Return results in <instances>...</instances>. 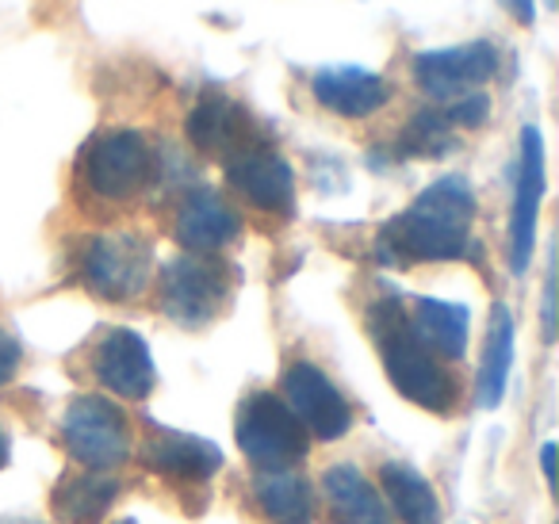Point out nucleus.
Instances as JSON below:
<instances>
[{
    "label": "nucleus",
    "instance_id": "nucleus-1",
    "mask_svg": "<svg viewBox=\"0 0 559 524\" xmlns=\"http://www.w3.org/2000/svg\"><path fill=\"white\" fill-rule=\"evenodd\" d=\"M475 223V192L464 177H441L429 184L403 215H395L380 230L376 257L383 264H421V261H456L467 257Z\"/></svg>",
    "mask_w": 559,
    "mask_h": 524
},
{
    "label": "nucleus",
    "instance_id": "nucleus-2",
    "mask_svg": "<svg viewBox=\"0 0 559 524\" xmlns=\"http://www.w3.org/2000/svg\"><path fill=\"white\" fill-rule=\"evenodd\" d=\"M368 330L383 356L388 379L403 398L429 414H449L456 406V379L437 364V356L411 330V318L399 299H380L368 310Z\"/></svg>",
    "mask_w": 559,
    "mask_h": 524
},
{
    "label": "nucleus",
    "instance_id": "nucleus-3",
    "mask_svg": "<svg viewBox=\"0 0 559 524\" xmlns=\"http://www.w3.org/2000/svg\"><path fill=\"white\" fill-rule=\"evenodd\" d=\"M234 437H238L241 455L261 471L296 467L307 455V448H311V437L304 432V425L292 417L284 398H276L269 391H257L241 402Z\"/></svg>",
    "mask_w": 559,
    "mask_h": 524
},
{
    "label": "nucleus",
    "instance_id": "nucleus-4",
    "mask_svg": "<svg viewBox=\"0 0 559 524\" xmlns=\"http://www.w3.org/2000/svg\"><path fill=\"white\" fill-rule=\"evenodd\" d=\"M150 269H154L150 241L127 230L88 238L78 261L81 284L108 302H127L134 295H142V287L150 284Z\"/></svg>",
    "mask_w": 559,
    "mask_h": 524
},
{
    "label": "nucleus",
    "instance_id": "nucleus-5",
    "mask_svg": "<svg viewBox=\"0 0 559 524\" xmlns=\"http://www.w3.org/2000/svg\"><path fill=\"white\" fill-rule=\"evenodd\" d=\"M230 272L211 257H177L162 269V310L180 330H203L226 307Z\"/></svg>",
    "mask_w": 559,
    "mask_h": 524
},
{
    "label": "nucleus",
    "instance_id": "nucleus-6",
    "mask_svg": "<svg viewBox=\"0 0 559 524\" xmlns=\"http://www.w3.org/2000/svg\"><path fill=\"white\" fill-rule=\"evenodd\" d=\"M62 444L88 471H111L131 455V425L108 398H78L62 417Z\"/></svg>",
    "mask_w": 559,
    "mask_h": 524
},
{
    "label": "nucleus",
    "instance_id": "nucleus-7",
    "mask_svg": "<svg viewBox=\"0 0 559 524\" xmlns=\"http://www.w3.org/2000/svg\"><path fill=\"white\" fill-rule=\"evenodd\" d=\"M85 184L104 200H131L154 172V154L139 131H108L85 150Z\"/></svg>",
    "mask_w": 559,
    "mask_h": 524
},
{
    "label": "nucleus",
    "instance_id": "nucleus-8",
    "mask_svg": "<svg viewBox=\"0 0 559 524\" xmlns=\"http://www.w3.org/2000/svg\"><path fill=\"white\" fill-rule=\"evenodd\" d=\"M498 73V47L495 43H467V47L426 50L414 58V81L433 100H456L475 93Z\"/></svg>",
    "mask_w": 559,
    "mask_h": 524
},
{
    "label": "nucleus",
    "instance_id": "nucleus-9",
    "mask_svg": "<svg viewBox=\"0 0 559 524\" xmlns=\"http://www.w3.org/2000/svg\"><path fill=\"white\" fill-rule=\"evenodd\" d=\"M284 402H288L292 417L304 425V432H311L319 440L345 437L353 425L342 391L314 364H292L288 376H284Z\"/></svg>",
    "mask_w": 559,
    "mask_h": 524
},
{
    "label": "nucleus",
    "instance_id": "nucleus-10",
    "mask_svg": "<svg viewBox=\"0 0 559 524\" xmlns=\"http://www.w3.org/2000/svg\"><path fill=\"white\" fill-rule=\"evenodd\" d=\"M226 180L234 192H241L257 211H269V215H288L296 203V172L276 150L261 142L226 157Z\"/></svg>",
    "mask_w": 559,
    "mask_h": 524
},
{
    "label": "nucleus",
    "instance_id": "nucleus-11",
    "mask_svg": "<svg viewBox=\"0 0 559 524\" xmlns=\"http://www.w3.org/2000/svg\"><path fill=\"white\" fill-rule=\"evenodd\" d=\"M544 200V139L536 127L521 131V165H518V192H513V218H510V269L525 272L533 257L536 218Z\"/></svg>",
    "mask_w": 559,
    "mask_h": 524
},
{
    "label": "nucleus",
    "instance_id": "nucleus-12",
    "mask_svg": "<svg viewBox=\"0 0 559 524\" xmlns=\"http://www.w3.org/2000/svg\"><path fill=\"white\" fill-rule=\"evenodd\" d=\"M173 234H177V241L188 249V253L207 257V253L226 249L234 238H238L241 218L218 192H211V188H195V192H188L185 203L177 207Z\"/></svg>",
    "mask_w": 559,
    "mask_h": 524
},
{
    "label": "nucleus",
    "instance_id": "nucleus-13",
    "mask_svg": "<svg viewBox=\"0 0 559 524\" xmlns=\"http://www.w3.org/2000/svg\"><path fill=\"white\" fill-rule=\"evenodd\" d=\"M93 371L111 394H119V398H131V402H142L157 383L146 341H142L139 333H131V330H111L108 337L96 345Z\"/></svg>",
    "mask_w": 559,
    "mask_h": 524
},
{
    "label": "nucleus",
    "instance_id": "nucleus-14",
    "mask_svg": "<svg viewBox=\"0 0 559 524\" xmlns=\"http://www.w3.org/2000/svg\"><path fill=\"white\" fill-rule=\"evenodd\" d=\"M185 134L195 150L218 157H234L241 150L257 146L253 142V123H249L246 108L234 104L223 93H203L195 100V108L185 119Z\"/></svg>",
    "mask_w": 559,
    "mask_h": 524
},
{
    "label": "nucleus",
    "instance_id": "nucleus-15",
    "mask_svg": "<svg viewBox=\"0 0 559 524\" xmlns=\"http://www.w3.org/2000/svg\"><path fill=\"white\" fill-rule=\"evenodd\" d=\"M311 93H314V100L326 111H334V116L365 119L388 104L391 88H388V81L372 70H360V66H330V70H319L311 78Z\"/></svg>",
    "mask_w": 559,
    "mask_h": 524
},
{
    "label": "nucleus",
    "instance_id": "nucleus-16",
    "mask_svg": "<svg viewBox=\"0 0 559 524\" xmlns=\"http://www.w3.org/2000/svg\"><path fill=\"white\" fill-rule=\"evenodd\" d=\"M142 463L154 475L173 478V483H207L223 467V452L211 440L188 437V432H154L142 444Z\"/></svg>",
    "mask_w": 559,
    "mask_h": 524
},
{
    "label": "nucleus",
    "instance_id": "nucleus-17",
    "mask_svg": "<svg viewBox=\"0 0 559 524\" xmlns=\"http://www.w3.org/2000/svg\"><path fill=\"white\" fill-rule=\"evenodd\" d=\"M322 493L330 501L334 524H395L383 505L380 490L353 463H334L322 475Z\"/></svg>",
    "mask_w": 559,
    "mask_h": 524
},
{
    "label": "nucleus",
    "instance_id": "nucleus-18",
    "mask_svg": "<svg viewBox=\"0 0 559 524\" xmlns=\"http://www.w3.org/2000/svg\"><path fill=\"white\" fill-rule=\"evenodd\" d=\"M119 478L111 471H73L50 493V509L62 524H100V516L116 505Z\"/></svg>",
    "mask_w": 559,
    "mask_h": 524
},
{
    "label": "nucleus",
    "instance_id": "nucleus-19",
    "mask_svg": "<svg viewBox=\"0 0 559 524\" xmlns=\"http://www.w3.org/2000/svg\"><path fill=\"white\" fill-rule=\"evenodd\" d=\"M380 498L395 509L403 524H441V501L433 486L411 467V463H383L380 467Z\"/></svg>",
    "mask_w": 559,
    "mask_h": 524
},
{
    "label": "nucleus",
    "instance_id": "nucleus-20",
    "mask_svg": "<svg viewBox=\"0 0 559 524\" xmlns=\"http://www.w3.org/2000/svg\"><path fill=\"white\" fill-rule=\"evenodd\" d=\"M411 330L418 333V341L429 348V353H441V356H449V360H456V356H464V348H467L472 314H467V307H456V302L418 299L414 302Z\"/></svg>",
    "mask_w": 559,
    "mask_h": 524
},
{
    "label": "nucleus",
    "instance_id": "nucleus-21",
    "mask_svg": "<svg viewBox=\"0 0 559 524\" xmlns=\"http://www.w3.org/2000/svg\"><path fill=\"white\" fill-rule=\"evenodd\" d=\"M257 509L272 524H311L314 521V498L311 486L292 471H264L253 483Z\"/></svg>",
    "mask_w": 559,
    "mask_h": 524
},
{
    "label": "nucleus",
    "instance_id": "nucleus-22",
    "mask_svg": "<svg viewBox=\"0 0 559 524\" xmlns=\"http://www.w3.org/2000/svg\"><path fill=\"white\" fill-rule=\"evenodd\" d=\"M510 364H513V314L510 307L498 302L495 314H490V337H487V353H483V368H479V406L483 409H498L510 383Z\"/></svg>",
    "mask_w": 559,
    "mask_h": 524
},
{
    "label": "nucleus",
    "instance_id": "nucleus-23",
    "mask_svg": "<svg viewBox=\"0 0 559 524\" xmlns=\"http://www.w3.org/2000/svg\"><path fill=\"white\" fill-rule=\"evenodd\" d=\"M452 146H456V139H452V123L444 119V108H421L399 139L403 157H441Z\"/></svg>",
    "mask_w": 559,
    "mask_h": 524
},
{
    "label": "nucleus",
    "instance_id": "nucleus-24",
    "mask_svg": "<svg viewBox=\"0 0 559 524\" xmlns=\"http://www.w3.org/2000/svg\"><path fill=\"white\" fill-rule=\"evenodd\" d=\"M490 116V100L483 93H467V96H456V100L444 108V119H449L452 127H483Z\"/></svg>",
    "mask_w": 559,
    "mask_h": 524
},
{
    "label": "nucleus",
    "instance_id": "nucleus-25",
    "mask_svg": "<svg viewBox=\"0 0 559 524\" xmlns=\"http://www.w3.org/2000/svg\"><path fill=\"white\" fill-rule=\"evenodd\" d=\"M20 360H24V348H20V341L12 337L9 330H0V386H4L12 376H16Z\"/></svg>",
    "mask_w": 559,
    "mask_h": 524
},
{
    "label": "nucleus",
    "instance_id": "nucleus-26",
    "mask_svg": "<svg viewBox=\"0 0 559 524\" xmlns=\"http://www.w3.org/2000/svg\"><path fill=\"white\" fill-rule=\"evenodd\" d=\"M510 9H513V16H518L521 24H533V16H536L533 0H510Z\"/></svg>",
    "mask_w": 559,
    "mask_h": 524
},
{
    "label": "nucleus",
    "instance_id": "nucleus-27",
    "mask_svg": "<svg viewBox=\"0 0 559 524\" xmlns=\"http://www.w3.org/2000/svg\"><path fill=\"white\" fill-rule=\"evenodd\" d=\"M551 463H556V444L544 448V475H548V478H551Z\"/></svg>",
    "mask_w": 559,
    "mask_h": 524
},
{
    "label": "nucleus",
    "instance_id": "nucleus-28",
    "mask_svg": "<svg viewBox=\"0 0 559 524\" xmlns=\"http://www.w3.org/2000/svg\"><path fill=\"white\" fill-rule=\"evenodd\" d=\"M4 463H9V432L0 429V467H4Z\"/></svg>",
    "mask_w": 559,
    "mask_h": 524
},
{
    "label": "nucleus",
    "instance_id": "nucleus-29",
    "mask_svg": "<svg viewBox=\"0 0 559 524\" xmlns=\"http://www.w3.org/2000/svg\"><path fill=\"white\" fill-rule=\"evenodd\" d=\"M116 524H139V521H116Z\"/></svg>",
    "mask_w": 559,
    "mask_h": 524
},
{
    "label": "nucleus",
    "instance_id": "nucleus-30",
    "mask_svg": "<svg viewBox=\"0 0 559 524\" xmlns=\"http://www.w3.org/2000/svg\"><path fill=\"white\" fill-rule=\"evenodd\" d=\"M16 524H32V521H16Z\"/></svg>",
    "mask_w": 559,
    "mask_h": 524
}]
</instances>
